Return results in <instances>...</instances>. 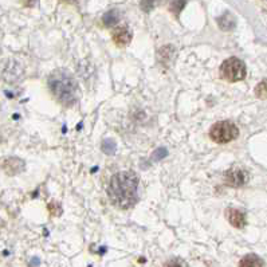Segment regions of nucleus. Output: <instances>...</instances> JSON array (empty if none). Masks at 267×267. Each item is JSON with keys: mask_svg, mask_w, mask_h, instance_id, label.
<instances>
[{"mask_svg": "<svg viewBox=\"0 0 267 267\" xmlns=\"http://www.w3.org/2000/svg\"><path fill=\"white\" fill-rule=\"evenodd\" d=\"M108 196L110 203L120 210H129L138 199V176L133 171H121L112 176Z\"/></svg>", "mask_w": 267, "mask_h": 267, "instance_id": "nucleus-1", "label": "nucleus"}, {"mask_svg": "<svg viewBox=\"0 0 267 267\" xmlns=\"http://www.w3.org/2000/svg\"><path fill=\"white\" fill-rule=\"evenodd\" d=\"M48 212L51 216H59L62 214V207L61 204H58V203H50L48 204Z\"/></svg>", "mask_w": 267, "mask_h": 267, "instance_id": "nucleus-19", "label": "nucleus"}, {"mask_svg": "<svg viewBox=\"0 0 267 267\" xmlns=\"http://www.w3.org/2000/svg\"><path fill=\"white\" fill-rule=\"evenodd\" d=\"M24 4L28 5V7H32L35 4V0H24Z\"/></svg>", "mask_w": 267, "mask_h": 267, "instance_id": "nucleus-21", "label": "nucleus"}, {"mask_svg": "<svg viewBox=\"0 0 267 267\" xmlns=\"http://www.w3.org/2000/svg\"><path fill=\"white\" fill-rule=\"evenodd\" d=\"M120 20V13L119 11H116V9H110L108 12L102 16V22L105 24L106 27H112L114 24H117Z\"/></svg>", "mask_w": 267, "mask_h": 267, "instance_id": "nucleus-11", "label": "nucleus"}, {"mask_svg": "<svg viewBox=\"0 0 267 267\" xmlns=\"http://www.w3.org/2000/svg\"><path fill=\"white\" fill-rule=\"evenodd\" d=\"M48 89L61 105L73 106L78 101V83L69 71H54L48 77Z\"/></svg>", "mask_w": 267, "mask_h": 267, "instance_id": "nucleus-2", "label": "nucleus"}, {"mask_svg": "<svg viewBox=\"0 0 267 267\" xmlns=\"http://www.w3.org/2000/svg\"><path fill=\"white\" fill-rule=\"evenodd\" d=\"M7 69H8V71H5L4 74V78L7 79V81L12 82V81H16V79L20 78V75H22V69L19 67V65L15 63L13 66H8Z\"/></svg>", "mask_w": 267, "mask_h": 267, "instance_id": "nucleus-12", "label": "nucleus"}, {"mask_svg": "<svg viewBox=\"0 0 267 267\" xmlns=\"http://www.w3.org/2000/svg\"><path fill=\"white\" fill-rule=\"evenodd\" d=\"M185 4H187V0H172L171 5H169V9H171V12L173 13V15L177 16V15L183 11Z\"/></svg>", "mask_w": 267, "mask_h": 267, "instance_id": "nucleus-14", "label": "nucleus"}, {"mask_svg": "<svg viewBox=\"0 0 267 267\" xmlns=\"http://www.w3.org/2000/svg\"><path fill=\"white\" fill-rule=\"evenodd\" d=\"M3 169L9 176L18 175V173L24 171V162L18 157H9L3 162Z\"/></svg>", "mask_w": 267, "mask_h": 267, "instance_id": "nucleus-7", "label": "nucleus"}, {"mask_svg": "<svg viewBox=\"0 0 267 267\" xmlns=\"http://www.w3.org/2000/svg\"><path fill=\"white\" fill-rule=\"evenodd\" d=\"M239 136V129L235 124L231 121H220L216 123L214 127L211 128L210 137L211 140L218 142V144H226L230 141L235 140Z\"/></svg>", "mask_w": 267, "mask_h": 267, "instance_id": "nucleus-3", "label": "nucleus"}, {"mask_svg": "<svg viewBox=\"0 0 267 267\" xmlns=\"http://www.w3.org/2000/svg\"><path fill=\"white\" fill-rule=\"evenodd\" d=\"M160 3H161V0H142L141 1V8L144 9L145 12H149Z\"/></svg>", "mask_w": 267, "mask_h": 267, "instance_id": "nucleus-15", "label": "nucleus"}, {"mask_svg": "<svg viewBox=\"0 0 267 267\" xmlns=\"http://www.w3.org/2000/svg\"><path fill=\"white\" fill-rule=\"evenodd\" d=\"M255 94L259 97V98H266L267 97V82H261L255 89Z\"/></svg>", "mask_w": 267, "mask_h": 267, "instance_id": "nucleus-17", "label": "nucleus"}, {"mask_svg": "<svg viewBox=\"0 0 267 267\" xmlns=\"http://www.w3.org/2000/svg\"><path fill=\"white\" fill-rule=\"evenodd\" d=\"M112 36H113L114 43L120 46V47H123V46H128V44L131 43L132 31L127 26L117 27V28H114L113 35Z\"/></svg>", "mask_w": 267, "mask_h": 267, "instance_id": "nucleus-6", "label": "nucleus"}, {"mask_svg": "<svg viewBox=\"0 0 267 267\" xmlns=\"http://www.w3.org/2000/svg\"><path fill=\"white\" fill-rule=\"evenodd\" d=\"M102 150L106 154H113L116 153V142L113 140H105L102 144Z\"/></svg>", "mask_w": 267, "mask_h": 267, "instance_id": "nucleus-16", "label": "nucleus"}, {"mask_svg": "<svg viewBox=\"0 0 267 267\" xmlns=\"http://www.w3.org/2000/svg\"><path fill=\"white\" fill-rule=\"evenodd\" d=\"M224 180L230 187H242L245 185L247 181H249V175L247 172L243 171V169H239V168H234V169H230V171L226 173L224 176Z\"/></svg>", "mask_w": 267, "mask_h": 267, "instance_id": "nucleus-5", "label": "nucleus"}, {"mask_svg": "<svg viewBox=\"0 0 267 267\" xmlns=\"http://www.w3.org/2000/svg\"><path fill=\"white\" fill-rule=\"evenodd\" d=\"M226 216H227L228 222L237 228H243L246 226V215L239 210L235 208H228L226 211Z\"/></svg>", "mask_w": 267, "mask_h": 267, "instance_id": "nucleus-8", "label": "nucleus"}, {"mask_svg": "<svg viewBox=\"0 0 267 267\" xmlns=\"http://www.w3.org/2000/svg\"><path fill=\"white\" fill-rule=\"evenodd\" d=\"M218 24L222 30L230 31L235 27V19L232 16L230 12H226L224 15H222L219 19H218Z\"/></svg>", "mask_w": 267, "mask_h": 267, "instance_id": "nucleus-10", "label": "nucleus"}, {"mask_svg": "<svg viewBox=\"0 0 267 267\" xmlns=\"http://www.w3.org/2000/svg\"><path fill=\"white\" fill-rule=\"evenodd\" d=\"M239 267H263V261L258 255L249 254L242 259Z\"/></svg>", "mask_w": 267, "mask_h": 267, "instance_id": "nucleus-9", "label": "nucleus"}, {"mask_svg": "<svg viewBox=\"0 0 267 267\" xmlns=\"http://www.w3.org/2000/svg\"><path fill=\"white\" fill-rule=\"evenodd\" d=\"M168 154V152H166V149L164 148H160L157 149L156 152H154L153 154V160H161V158H164Z\"/></svg>", "mask_w": 267, "mask_h": 267, "instance_id": "nucleus-20", "label": "nucleus"}, {"mask_svg": "<svg viewBox=\"0 0 267 267\" xmlns=\"http://www.w3.org/2000/svg\"><path fill=\"white\" fill-rule=\"evenodd\" d=\"M173 54H175V48L172 47V46H165V47H162L161 50L158 51L160 62H161L162 65L168 67V61H166V59H169L171 57H173Z\"/></svg>", "mask_w": 267, "mask_h": 267, "instance_id": "nucleus-13", "label": "nucleus"}, {"mask_svg": "<svg viewBox=\"0 0 267 267\" xmlns=\"http://www.w3.org/2000/svg\"><path fill=\"white\" fill-rule=\"evenodd\" d=\"M164 267H188V265H187L183 259L173 258L171 259V261H168V262L164 265Z\"/></svg>", "mask_w": 267, "mask_h": 267, "instance_id": "nucleus-18", "label": "nucleus"}, {"mask_svg": "<svg viewBox=\"0 0 267 267\" xmlns=\"http://www.w3.org/2000/svg\"><path fill=\"white\" fill-rule=\"evenodd\" d=\"M220 75L228 82H239L246 77V65L239 58H228L220 66Z\"/></svg>", "mask_w": 267, "mask_h": 267, "instance_id": "nucleus-4", "label": "nucleus"}]
</instances>
